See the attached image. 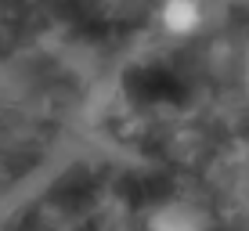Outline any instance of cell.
Wrapping results in <instances>:
<instances>
[{"label":"cell","mask_w":249,"mask_h":231,"mask_svg":"<svg viewBox=\"0 0 249 231\" xmlns=\"http://www.w3.org/2000/svg\"><path fill=\"white\" fill-rule=\"evenodd\" d=\"M159 29L166 36H195L202 29V0H159Z\"/></svg>","instance_id":"2"},{"label":"cell","mask_w":249,"mask_h":231,"mask_svg":"<svg viewBox=\"0 0 249 231\" xmlns=\"http://www.w3.org/2000/svg\"><path fill=\"white\" fill-rule=\"evenodd\" d=\"M144 231H210V220H206V213L195 202L170 199V202H159L148 213Z\"/></svg>","instance_id":"1"}]
</instances>
